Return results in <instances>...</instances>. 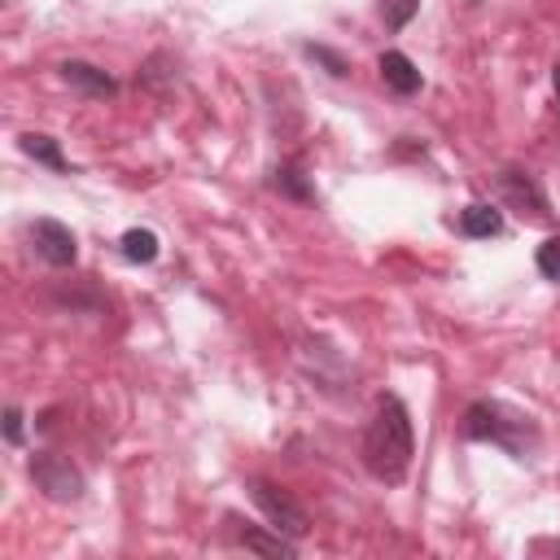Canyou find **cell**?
Returning a JSON list of instances; mask_svg holds the SVG:
<instances>
[{
	"label": "cell",
	"instance_id": "obj_1",
	"mask_svg": "<svg viewBox=\"0 0 560 560\" xmlns=\"http://www.w3.org/2000/svg\"><path fill=\"white\" fill-rule=\"evenodd\" d=\"M411 455H416L411 411L398 394H381L376 411L363 429V468L385 486H402L407 468H411Z\"/></svg>",
	"mask_w": 560,
	"mask_h": 560
},
{
	"label": "cell",
	"instance_id": "obj_2",
	"mask_svg": "<svg viewBox=\"0 0 560 560\" xmlns=\"http://www.w3.org/2000/svg\"><path fill=\"white\" fill-rule=\"evenodd\" d=\"M464 438L494 442L512 459H525L534 451V442H538V424H534V416H525V411H516V407H508L499 398H481V402H472L464 411Z\"/></svg>",
	"mask_w": 560,
	"mask_h": 560
},
{
	"label": "cell",
	"instance_id": "obj_3",
	"mask_svg": "<svg viewBox=\"0 0 560 560\" xmlns=\"http://www.w3.org/2000/svg\"><path fill=\"white\" fill-rule=\"evenodd\" d=\"M249 499L258 503V512L267 516V529H280L284 538H302L311 525H306V512L298 508V499L284 490V486H276V481H267V477H249Z\"/></svg>",
	"mask_w": 560,
	"mask_h": 560
},
{
	"label": "cell",
	"instance_id": "obj_4",
	"mask_svg": "<svg viewBox=\"0 0 560 560\" xmlns=\"http://www.w3.org/2000/svg\"><path fill=\"white\" fill-rule=\"evenodd\" d=\"M26 468H31V481H35L52 503H74V499L83 494V472H79L66 455H57V451H35Z\"/></svg>",
	"mask_w": 560,
	"mask_h": 560
},
{
	"label": "cell",
	"instance_id": "obj_5",
	"mask_svg": "<svg viewBox=\"0 0 560 560\" xmlns=\"http://www.w3.org/2000/svg\"><path fill=\"white\" fill-rule=\"evenodd\" d=\"M494 188H499V197H503L512 210H521V214H529V219H538V223L551 219L547 197H542V188H538V179H534L529 171H521V166H503V171L494 175Z\"/></svg>",
	"mask_w": 560,
	"mask_h": 560
},
{
	"label": "cell",
	"instance_id": "obj_6",
	"mask_svg": "<svg viewBox=\"0 0 560 560\" xmlns=\"http://www.w3.org/2000/svg\"><path fill=\"white\" fill-rule=\"evenodd\" d=\"M31 245L48 267H74V258H79L74 232L66 223H57V219H35L31 223Z\"/></svg>",
	"mask_w": 560,
	"mask_h": 560
},
{
	"label": "cell",
	"instance_id": "obj_7",
	"mask_svg": "<svg viewBox=\"0 0 560 560\" xmlns=\"http://www.w3.org/2000/svg\"><path fill=\"white\" fill-rule=\"evenodd\" d=\"M57 74H61V83H70V88L83 92V96H101V101H105V96L118 92V79L105 74V70L92 66V61H61Z\"/></svg>",
	"mask_w": 560,
	"mask_h": 560
},
{
	"label": "cell",
	"instance_id": "obj_8",
	"mask_svg": "<svg viewBox=\"0 0 560 560\" xmlns=\"http://www.w3.org/2000/svg\"><path fill=\"white\" fill-rule=\"evenodd\" d=\"M376 70H381V79H385L389 92H398V96H416L420 92V70H416V61L407 52H398V48L381 52Z\"/></svg>",
	"mask_w": 560,
	"mask_h": 560
},
{
	"label": "cell",
	"instance_id": "obj_9",
	"mask_svg": "<svg viewBox=\"0 0 560 560\" xmlns=\"http://www.w3.org/2000/svg\"><path fill=\"white\" fill-rule=\"evenodd\" d=\"M228 525H232V538H236L245 551H258V556H284V560L298 551V547H293V538H284L280 529H276V534H262L258 525H249V521L241 525L236 516H228Z\"/></svg>",
	"mask_w": 560,
	"mask_h": 560
},
{
	"label": "cell",
	"instance_id": "obj_10",
	"mask_svg": "<svg viewBox=\"0 0 560 560\" xmlns=\"http://www.w3.org/2000/svg\"><path fill=\"white\" fill-rule=\"evenodd\" d=\"M455 228H459L464 236H472V241L499 236V232H503V210H499V206H490V201H472V206H464V210H459Z\"/></svg>",
	"mask_w": 560,
	"mask_h": 560
},
{
	"label": "cell",
	"instance_id": "obj_11",
	"mask_svg": "<svg viewBox=\"0 0 560 560\" xmlns=\"http://www.w3.org/2000/svg\"><path fill=\"white\" fill-rule=\"evenodd\" d=\"M271 188H276L280 197H289V201H315V184H311V175H306L298 162L276 166V171H271Z\"/></svg>",
	"mask_w": 560,
	"mask_h": 560
},
{
	"label": "cell",
	"instance_id": "obj_12",
	"mask_svg": "<svg viewBox=\"0 0 560 560\" xmlns=\"http://www.w3.org/2000/svg\"><path fill=\"white\" fill-rule=\"evenodd\" d=\"M18 149H22L26 158H35L39 166H48V171H70V162L61 158V144H57L52 136H44V131H26V136H18Z\"/></svg>",
	"mask_w": 560,
	"mask_h": 560
},
{
	"label": "cell",
	"instance_id": "obj_13",
	"mask_svg": "<svg viewBox=\"0 0 560 560\" xmlns=\"http://www.w3.org/2000/svg\"><path fill=\"white\" fill-rule=\"evenodd\" d=\"M158 232H149V228H127L122 236H118V254L127 258V262H153L158 258Z\"/></svg>",
	"mask_w": 560,
	"mask_h": 560
},
{
	"label": "cell",
	"instance_id": "obj_14",
	"mask_svg": "<svg viewBox=\"0 0 560 560\" xmlns=\"http://www.w3.org/2000/svg\"><path fill=\"white\" fill-rule=\"evenodd\" d=\"M175 74H179V70H175V57H171V52H153V57L136 70V83L149 88V92H162L166 83H175Z\"/></svg>",
	"mask_w": 560,
	"mask_h": 560
},
{
	"label": "cell",
	"instance_id": "obj_15",
	"mask_svg": "<svg viewBox=\"0 0 560 560\" xmlns=\"http://www.w3.org/2000/svg\"><path fill=\"white\" fill-rule=\"evenodd\" d=\"M534 267H538L542 280H556V284H560V236H547V241L538 245Z\"/></svg>",
	"mask_w": 560,
	"mask_h": 560
},
{
	"label": "cell",
	"instance_id": "obj_16",
	"mask_svg": "<svg viewBox=\"0 0 560 560\" xmlns=\"http://www.w3.org/2000/svg\"><path fill=\"white\" fill-rule=\"evenodd\" d=\"M416 9H420V0H381V22H385V31H402V26L416 18Z\"/></svg>",
	"mask_w": 560,
	"mask_h": 560
},
{
	"label": "cell",
	"instance_id": "obj_17",
	"mask_svg": "<svg viewBox=\"0 0 560 560\" xmlns=\"http://www.w3.org/2000/svg\"><path fill=\"white\" fill-rule=\"evenodd\" d=\"M302 52H306V57H315L332 79H346V74H350V61H346L341 52H332L328 44H302Z\"/></svg>",
	"mask_w": 560,
	"mask_h": 560
},
{
	"label": "cell",
	"instance_id": "obj_18",
	"mask_svg": "<svg viewBox=\"0 0 560 560\" xmlns=\"http://www.w3.org/2000/svg\"><path fill=\"white\" fill-rule=\"evenodd\" d=\"M4 442H9V446L22 442V411H18V407H4Z\"/></svg>",
	"mask_w": 560,
	"mask_h": 560
},
{
	"label": "cell",
	"instance_id": "obj_19",
	"mask_svg": "<svg viewBox=\"0 0 560 560\" xmlns=\"http://www.w3.org/2000/svg\"><path fill=\"white\" fill-rule=\"evenodd\" d=\"M551 88H556V101H560V61L551 66Z\"/></svg>",
	"mask_w": 560,
	"mask_h": 560
}]
</instances>
